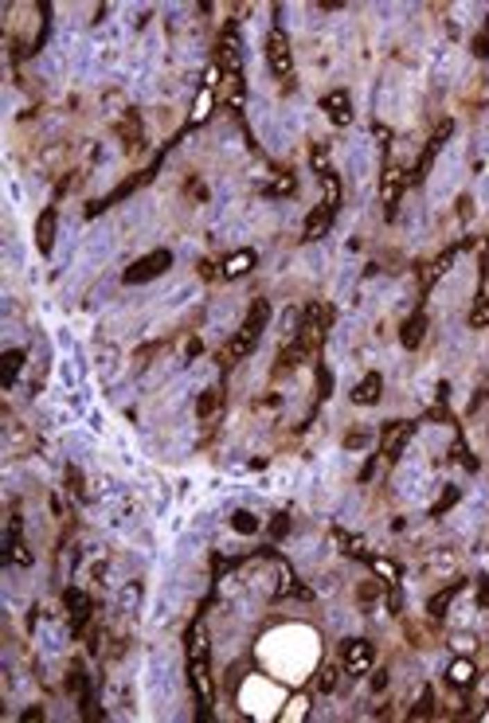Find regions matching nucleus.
<instances>
[{
    "label": "nucleus",
    "instance_id": "nucleus-33",
    "mask_svg": "<svg viewBox=\"0 0 489 723\" xmlns=\"http://www.w3.org/2000/svg\"><path fill=\"white\" fill-rule=\"evenodd\" d=\"M368 438H372L368 430H357V434H348V438H345V446H348V450H360V446H368Z\"/></svg>",
    "mask_w": 489,
    "mask_h": 723
},
{
    "label": "nucleus",
    "instance_id": "nucleus-14",
    "mask_svg": "<svg viewBox=\"0 0 489 723\" xmlns=\"http://www.w3.org/2000/svg\"><path fill=\"white\" fill-rule=\"evenodd\" d=\"M63 602H67V610H71V626H75V629L87 626V618H90V598H87V594L71 586V591L63 594Z\"/></svg>",
    "mask_w": 489,
    "mask_h": 723
},
{
    "label": "nucleus",
    "instance_id": "nucleus-31",
    "mask_svg": "<svg viewBox=\"0 0 489 723\" xmlns=\"http://www.w3.org/2000/svg\"><path fill=\"white\" fill-rule=\"evenodd\" d=\"M329 391H333V376H329V367H321V372H317V395L329 399Z\"/></svg>",
    "mask_w": 489,
    "mask_h": 723
},
{
    "label": "nucleus",
    "instance_id": "nucleus-7",
    "mask_svg": "<svg viewBox=\"0 0 489 723\" xmlns=\"http://www.w3.org/2000/svg\"><path fill=\"white\" fill-rule=\"evenodd\" d=\"M411 434H415L411 422H388V426H384V434H380V453L395 462V458L403 453V446L411 442Z\"/></svg>",
    "mask_w": 489,
    "mask_h": 723
},
{
    "label": "nucleus",
    "instance_id": "nucleus-29",
    "mask_svg": "<svg viewBox=\"0 0 489 723\" xmlns=\"http://www.w3.org/2000/svg\"><path fill=\"white\" fill-rule=\"evenodd\" d=\"M317 688H321V692H333V688H337V669H333V665H325V669H321Z\"/></svg>",
    "mask_w": 489,
    "mask_h": 723
},
{
    "label": "nucleus",
    "instance_id": "nucleus-30",
    "mask_svg": "<svg viewBox=\"0 0 489 723\" xmlns=\"http://www.w3.org/2000/svg\"><path fill=\"white\" fill-rule=\"evenodd\" d=\"M293 188H298V184H293V176H282V180H274L266 192H271V195H290Z\"/></svg>",
    "mask_w": 489,
    "mask_h": 723
},
{
    "label": "nucleus",
    "instance_id": "nucleus-5",
    "mask_svg": "<svg viewBox=\"0 0 489 723\" xmlns=\"http://www.w3.org/2000/svg\"><path fill=\"white\" fill-rule=\"evenodd\" d=\"M372 657H376V649H372V641H364V637H352V641L341 645V661H345V669L352 672V677H364V672L372 669Z\"/></svg>",
    "mask_w": 489,
    "mask_h": 723
},
{
    "label": "nucleus",
    "instance_id": "nucleus-12",
    "mask_svg": "<svg viewBox=\"0 0 489 723\" xmlns=\"http://www.w3.org/2000/svg\"><path fill=\"white\" fill-rule=\"evenodd\" d=\"M333 324V309H329L325 302H309L302 313V329H309V333H321L325 336V329Z\"/></svg>",
    "mask_w": 489,
    "mask_h": 723
},
{
    "label": "nucleus",
    "instance_id": "nucleus-25",
    "mask_svg": "<svg viewBox=\"0 0 489 723\" xmlns=\"http://www.w3.org/2000/svg\"><path fill=\"white\" fill-rule=\"evenodd\" d=\"M321 184H325V204L337 207L341 204V180H337V173H321Z\"/></svg>",
    "mask_w": 489,
    "mask_h": 723
},
{
    "label": "nucleus",
    "instance_id": "nucleus-26",
    "mask_svg": "<svg viewBox=\"0 0 489 723\" xmlns=\"http://www.w3.org/2000/svg\"><path fill=\"white\" fill-rule=\"evenodd\" d=\"M435 712V692L423 688V696H419V704L411 708V720H427V715Z\"/></svg>",
    "mask_w": 489,
    "mask_h": 723
},
{
    "label": "nucleus",
    "instance_id": "nucleus-34",
    "mask_svg": "<svg viewBox=\"0 0 489 723\" xmlns=\"http://www.w3.org/2000/svg\"><path fill=\"white\" fill-rule=\"evenodd\" d=\"M360 598H364V602L380 598V583H364V586H360Z\"/></svg>",
    "mask_w": 489,
    "mask_h": 723
},
{
    "label": "nucleus",
    "instance_id": "nucleus-27",
    "mask_svg": "<svg viewBox=\"0 0 489 723\" xmlns=\"http://www.w3.org/2000/svg\"><path fill=\"white\" fill-rule=\"evenodd\" d=\"M458 497H462V493H458L454 485H446V493H443V497L435 500V508H431V512H435V516H443V512H446V508H450V505H458Z\"/></svg>",
    "mask_w": 489,
    "mask_h": 723
},
{
    "label": "nucleus",
    "instance_id": "nucleus-37",
    "mask_svg": "<svg viewBox=\"0 0 489 723\" xmlns=\"http://www.w3.org/2000/svg\"><path fill=\"white\" fill-rule=\"evenodd\" d=\"M372 688H376V692L388 688V672H376V677H372Z\"/></svg>",
    "mask_w": 489,
    "mask_h": 723
},
{
    "label": "nucleus",
    "instance_id": "nucleus-6",
    "mask_svg": "<svg viewBox=\"0 0 489 723\" xmlns=\"http://www.w3.org/2000/svg\"><path fill=\"white\" fill-rule=\"evenodd\" d=\"M403 188H407V176H403V168L388 164V168H384V176H380V204H384V211H388V216H395Z\"/></svg>",
    "mask_w": 489,
    "mask_h": 723
},
{
    "label": "nucleus",
    "instance_id": "nucleus-11",
    "mask_svg": "<svg viewBox=\"0 0 489 723\" xmlns=\"http://www.w3.org/2000/svg\"><path fill=\"white\" fill-rule=\"evenodd\" d=\"M380 391H384V376L380 372H368V376L352 387V403H357V407H372V403L380 399Z\"/></svg>",
    "mask_w": 489,
    "mask_h": 723
},
{
    "label": "nucleus",
    "instance_id": "nucleus-8",
    "mask_svg": "<svg viewBox=\"0 0 489 723\" xmlns=\"http://www.w3.org/2000/svg\"><path fill=\"white\" fill-rule=\"evenodd\" d=\"M55 231H59V211H55V207H44L40 219H35V247H40V254H51Z\"/></svg>",
    "mask_w": 489,
    "mask_h": 723
},
{
    "label": "nucleus",
    "instance_id": "nucleus-1",
    "mask_svg": "<svg viewBox=\"0 0 489 723\" xmlns=\"http://www.w3.org/2000/svg\"><path fill=\"white\" fill-rule=\"evenodd\" d=\"M266 321H271V305H266V302H250L247 317H243L239 333L231 336V345H228V352H223V360H247L250 352H255V345H259V336H262V329H266Z\"/></svg>",
    "mask_w": 489,
    "mask_h": 723
},
{
    "label": "nucleus",
    "instance_id": "nucleus-2",
    "mask_svg": "<svg viewBox=\"0 0 489 723\" xmlns=\"http://www.w3.org/2000/svg\"><path fill=\"white\" fill-rule=\"evenodd\" d=\"M188 677H192V688L200 696V704L212 700V665H207V637L200 626H192L188 634Z\"/></svg>",
    "mask_w": 489,
    "mask_h": 723
},
{
    "label": "nucleus",
    "instance_id": "nucleus-4",
    "mask_svg": "<svg viewBox=\"0 0 489 723\" xmlns=\"http://www.w3.org/2000/svg\"><path fill=\"white\" fill-rule=\"evenodd\" d=\"M169 266H173V254H169V250H149L145 259H137L130 270L121 274V281H126V286H145V281L161 278Z\"/></svg>",
    "mask_w": 489,
    "mask_h": 723
},
{
    "label": "nucleus",
    "instance_id": "nucleus-20",
    "mask_svg": "<svg viewBox=\"0 0 489 723\" xmlns=\"http://www.w3.org/2000/svg\"><path fill=\"white\" fill-rule=\"evenodd\" d=\"M219 407H223V395H219L216 387H207L204 395L196 399V415H200V419H212V415H216Z\"/></svg>",
    "mask_w": 489,
    "mask_h": 723
},
{
    "label": "nucleus",
    "instance_id": "nucleus-9",
    "mask_svg": "<svg viewBox=\"0 0 489 723\" xmlns=\"http://www.w3.org/2000/svg\"><path fill=\"white\" fill-rule=\"evenodd\" d=\"M333 216H337V207H329V204L314 207V211L305 216V231H302L305 243H317V238H325V231H329V223H333Z\"/></svg>",
    "mask_w": 489,
    "mask_h": 723
},
{
    "label": "nucleus",
    "instance_id": "nucleus-13",
    "mask_svg": "<svg viewBox=\"0 0 489 723\" xmlns=\"http://www.w3.org/2000/svg\"><path fill=\"white\" fill-rule=\"evenodd\" d=\"M4 559L8 563H20V567H28L32 563V551L20 543V520H12L8 524V540H4Z\"/></svg>",
    "mask_w": 489,
    "mask_h": 723
},
{
    "label": "nucleus",
    "instance_id": "nucleus-21",
    "mask_svg": "<svg viewBox=\"0 0 489 723\" xmlns=\"http://www.w3.org/2000/svg\"><path fill=\"white\" fill-rule=\"evenodd\" d=\"M259 524H262V520L255 516V512H247V508H239V512L231 516V528L239 532V536H255V532H259Z\"/></svg>",
    "mask_w": 489,
    "mask_h": 723
},
{
    "label": "nucleus",
    "instance_id": "nucleus-16",
    "mask_svg": "<svg viewBox=\"0 0 489 723\" xmlns=\"http://www.w3.org/2000/svg\"><path fill=\"white\" fill-rule=\"evenodd\" d=\"M423 336H427V313H415V317L403 321V333H400L403 348H419V345H423Z\"/></svg>",
    "mask_w": 489,
    "mask_h": 723
},
{
    "label": "nucleus",
    "instance_id": "nucleus-38",
    "mask_svg": "<svg viewBox=\"0 0 489 723\" xmlns=\"http://www.w3.org/2000/svg\"><path fill=\"white\" fill-rule=\"evenodd\" d=\"M486 40H489V16H486Z\"/></svg>",
    "mask_w": 489,
    "mask_h": 723
},
{
    "label": "nucleus",
    "instance_id": "nucleus-35",
    "mask_svg": "<svg viewBox=\"0 0 489 723\" xmlns=\"http://www.w3.org/2000/svg\"><path fill=\"white\" fill-rule=\"evenodd\" d=\"M271 532H274V536H286V532H290V516H274Z\"/></svg>",
    "mask_w": 489,
    "mask_h": 723
},
{
    "label": "nucleus",
    "instance_id": "nucleus-23",
    "mask_svg": "<svg viewBox=\"0 0 489 723\" xmlns=\"http://www.w3.org/2000/svg\"><path fill=\"white\" fill-rule=\"evenodd\" d=\"M118 133H121V141H126V149H137V141H141V125H137V118H133V114L118 125Z\"/></svg>",
    "mask_w": 489,
    "mask_h": 723
},
{
    "label": "nucleus",
    "instance_id": "nucleus-18",
    "mask_svg": "<svg viewBox=\"0 0 489 723\" xmlns=\"http://www.w3.org/2000/svg\"><path fill=\"white\" fill-rule=\"evenodd\" d=\"M450 262H454V250H446V254H438V259L431 262V266H427V274H423V290H431V286H435V281L443 278L446 270H450Z\"/></svg>",
    "mask_w": 489,
    "mask_h": 723
},
{
    "label": "nucleus",
    "instance_id": "nucleus-15",
    "mask_svg": "<svg viewBox=\"0 0 489 723\" xmlns=\"http://www.w3.org/2000/svg\"><path fill=\"white\" fill-rule=\"evenodd\" d=\"M255 270V250H235V254H228L223 259V278H243V274Z\"/></svg>",
    "mask_w": 489,
    "mask_h": 723
},
{
    "label": "nucleus",
    "instance_id": "nucleus-28",
    "mask_svg": "<svg viewBox=\"0 0 489 723\" xmlns=\"http://www.w3.org/2000/svg\"><path fill=\"white\" fill-rule=\"evenodd\" d=\"M372 567H376V571H380L391 586L400 583V567H395V563H388V559H372Z\"/></svg>",
    "mask_w": 489,
    "mask_h": 723
},
{
    "label": "nucleus",
    "instance_id": "nucleus-10",
    "mask_svg": "<svg viewBox=\"0 0 489 723\" xmlns=\"http://www.w3.org/2000/svg\"><path fill=\"white\" fill-rule=\"evenodd\" d=\"M321 110L329 114L333 125H348V121H352V102H348L345 90H329V94L321 98Z\"/></svg>",
    "mask_w": 489,
    "mask_h": 723
},
{
    "label": "nucleus",
    "instance_id": "nucleus-3",
    "mask_svg": "<svg viewBox=\"0 0 489 723\" xmlns=\"http://www.w3.org/2000/svg\"><path fill=\"white\" fill-rule=\"evenodd\" d=\"M266 63H271L274 78H282L286 87H290V82H293V51H290L286 32H278V28L266 35Z\"/></svg>",
    "mask_w": 489,
    "mask_h": 723
},
{
    "label": "nucleus",
    "instance_id": "nucleus-17",
    "mask_svg": "<svg viewBox=\"0 0 489 723\" xmlns=\"http://www.w3.org/2000/svg\"><path fill=\"white\" fill-rule=\"evenodd\" d=\"M20 367H24V352H20V348H8V352L0 356V379H4V387H12V383H16Z\"/></svg>",
    "mask_w": 489,
    "mask_h": 723
},
{
    "label": "nucleus",
    "instance_id": "nucleus-19",
    "mask_svg": "<svg viewBox=\"0 0 489 723\" xmlns=\"http://www.w3.org/2000/svg\"><path fill=\"white\" fill-rule=\"evenodd\" d=\"M446 677H450V684H454V688H470V684H474V677H478V672H474V665H470V661H454V665H450V672H446Z\"/></svg>",
    "mask_w": 489,
    "mask_h": 723
},
{
    "label": "nucleus",
    "instance_id": "nucleus-36",
    "mask_svg": "<svg viewBox=\"0 0 489 723\" xmlns=\"http://www.w3.org/2000/svg\"><path fill=\"white\" fill-rule=\"evenodd\" d=\"M474 55H478V59H486V55H489V40H486V32H481L478 40H474Z\"/></svg>",
    "mask_w": 489,
    "mask_h": 723
},
{
    "label": "nucleus",
    "instance_id": "nucleus-32",
    "mask_svg": "<svg viewBox=\"0 0 489 723\" xmlns=\"http://www.w3.org/2000/svg\"><path fill=\"white\" fill-rule=\"evenodd\" d=\"M309 161H314L317 168H321V173H329V168H325V161H329V145H317V149L309 153Z\"/></svg>",
    "mask_w": 489,
    "mask_h": 723
},
{
    "label": "nucleus",
    "instance_id": "nucleus-24",
    "mask_svg": "<svg viewBox=\"0 0 489 723\" xmlns=\"http://www.w3.org/2000/svg\"><path fill=\"white\" fill-rule=\"evenodd\" d=\"M470 329H489V302L486 297H478L474 309H470Z\"/></svg>",
    "mask_w": 489,
    "mask_h": 723
},
{
    "label": "nucleus",
    "instance_id": "nucleus-22",
    "mask_svg": "<svg viewBox=\"0 0 489 723\" xmlns=\"http://www.w3.org/2000/svg\"><path fill=\"white\" fill-rule=\"evenodd\" d=\"M458 591H462V583H450V586H446L443 594H435V598L427 602V610H431V614H435V618H443V610H446V606H450V602H454V594H458Z\"/></svg>",
    "mask_w": 489,
    "mask_h": 723
}]
</instances>
